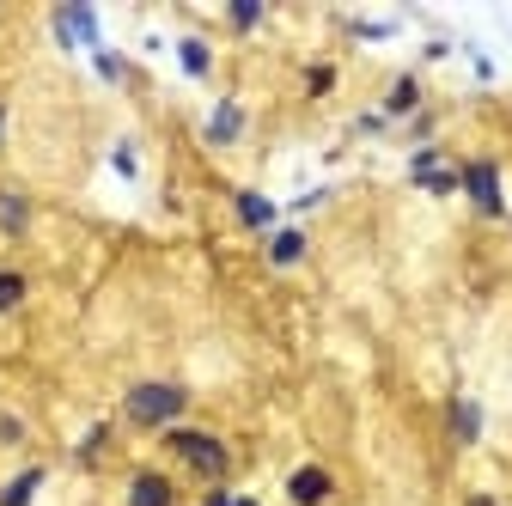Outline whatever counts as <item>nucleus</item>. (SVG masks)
<instances>
[{"label": "nucleus", "mask_w": 512, "mask_h": 506, "mask_svg": "<svg viewBox=\"0 0 512 506\" xmlns=\"http://www.w3.org/2000/svg\"><path fill=\"white\" fill-rule=\"evenodd\" d=\"M202 506H238V488H226V482L220 488H202Z\"/></svg>", "instance_id": "29"}, {"label": "nucleus", "mask_w": 512, "mask_h": 506, "mask_svg": "<svg viewBox=\"0 0 512 506\" xmlns=\"http://www.w3.org/2000/svg\"><path fill=\"white\" fill-rule=\"evenodd\" d=\"M31 305V275L19 263H0V318H19Z\"/></svg>", "instance_id": "16"}, {"label": "nucleus", "mask_w": 512, "mask_h": 506, "mask_svg": "<svg viewBox=\"0 0 512 506\" xmlns=\"http://www.w3.org/2000/svg\"><path fill=\"white\" fill-rule=\"evenodd\" d=\"M330 196H336V189H330V183H317V189H305V196H293V202L281 208V220H299V214H317V208H324Z\"/></svg>", "instance_id": "24"}, {"label": "nucleus", "mask_w": 512, "mask_h": 506, "mask_svg": "<svg viewBox=\"0 0 512 506\" xmlns=\"http://www.w3.org/2000/svg\"><path fill=\"white\" fill-rule=\"evenodd\" d=\"M445 165H452V153H445L439 141H427V147H409V165H403V171H409V183L421 189V183H427L433 171H445Z\"/></svg>", "instance_id": "19"}, {"label": "nucleus", "mask_w": 512, "mask_h": 506, "mask_svg": "<svg viewBox=\"0 0 512 506\" xmlns=\"http://www.w3.org/2000/svg\"><path fill=\"white\" fill-rule=\"evenodd\" d=\"M86 61H92V74H98L104 86H122V80H128V55H122V49H110V43H104V49H92Z\"/></svg>", "instance_id": "21"}, {"label": "nucleus", "mask_w": 512, "mask_h": 506, "mask_svg": "<svg viewBox=\"0 0 512 506\" xmlns=\"http://www.w3.org/2000/svg\"><path fill=\"white\" fill-rule=\"evenodd\" d=\"M403 135H409V147H427V141L439 135V116H433V110H421V116H409V122H403Z\"/></svg>", "instance_id": "26"}, {"label": "nucleus", "mask_w": 512, "mask_h": 506, "mask_svg": "<svg viewBox=\"0 0 512 506\" xmlns=\"http://www.w3.org/2000/svg\"><path fill=\"white\" fill-rule=\"evenodd\" d=\"M470 74H476V80H482V86H494V61H488V55H482V49H470Z\"/></svg>", "instance_id": "30"}, {"label": "nucleus", "mask_w": 512, "mask_h": 506, "mask_svg": "<svg viewBox=\"0 0 512 506\" xmlns=\"http://www.w3.org/2000/svg\"><path fill=\"white\" fill-rule=\"evenodd\" d=\"M305 257H311V238H305L293 220H281V226L263 238V263H269V269H299Z\"/></svg>", "instance_id": "13"}, {"label": "nucleus", "mask_w": 512, "mask_h": 506, "mask_svg": "<svg viewBox=\"0 0 512 506\" xmlns=\"http://www.w3.org/2000/svg\"><path fill=\"white\" fill-rule=\"evenodd\" d=\"M232 220H238L244 232H263V238H269V232L281 226V202L244 183V189H232Z\"/></svg>", "instance_id": "9"}, {"label": "nucleus", "mask_w": 512, "mask_h": 506, "mask_svg": "<svg viewBox=\"0 0 512 506\" xmlns=\"http://www.w3.org/2000/svg\"><path fill=\"white\" fill-rule=\"evenodd\" d=\"M171 55H177V68H183V80H214V68H220V55H214V43L202 37V31H183L177 43H171Z\"/></svg>", "instance_id": "12"}, {"label": "nucleus", "mask_w": 512, "mask_h": 506, "mask_svg": "<svg viewBox=\"0 0 512 506\" xmlns=\"http://www.w3.org/2000/svg\"><path fill=\"white\" fill-rule=\"evenodd\" d=\"M189 403H196V391H189L183 378H135V385L122 391L116 415L135 433H165V427L189 421Z\"/></svg>", "instance_id": "2"}, {"label": "nucleus", "mask_w": 512, "mask_h": 506, "mask_svg": "<svg viewBox=\"0 0 512 506\" xmlns=\"http://www.w3.org/2000/svg\"><path fill=\"white\" fill-rule=\"evenodd\" d=\"M464 506H500V500H494V494H470Z\"/></svg>", "instance_id": "31"}, {"label": "nucleus", "mask_w": 512, "mask_h": 506, "mask_svg": "<svg viewBox=\"0 0 512 506\" xmlns=\"http://www.w3.org/2000/svg\"><path fill=\"white\" fill-rule=\"evenodd\" d=\"M354 135H360V141H366V135H391V122H384L378 110H360V116H354Z\"/></svg>", "instance_id": "27"}, {"label": "nucleus", "mask_w": 512, "mask_h": 506, "mask_svg": "<svg viewBox=\"0 0 512 506\" xmlns=\"http://www.w3.org/2000/svg\"><path fill=\"white\" fill-rule=\"evenodd\" d=\"M452 49H458L452 37H427V43H421V61H445V55H452Z\"/></svg>", "instance_id": "28"}, {"label": "nucleus", "mask_w": 512, "mask_h": 506, "mask_svg": "<svg viewBox=\"0 0 512 506\" xmlns=\"http://www.w3.org/2000/svg\"><path fill=\"white\" fill-rule=\"evenodd\" d=\"M0 446H7V452L31 446V421H25L19 409H0Z\"/></svg>", "instance_id": "23"}, {"label": "nucleus", "mask_w": 512, "mask_h": 506, "mask_svg": "<svg viewBox=\"0 0 512 506\" xmlns=\"http://www.w3.org/2000/svg\"><path fill=\"white\" fill-rule=\"evenodd\" d=\"M49 31H55V49L61 55H92L104 49V19L92 0H68V7H55L49 13Z\"/></svg>", "instance_id": "4"}, {"label": "nucleus", "mask_w": 512, "mask_h": 506, "mask_svg": "<svg viewBox=\"0 0 512 506\" xmlns=\"http://www.w3.org/2000/svg\"><path fill=\"white\" fill-rule=\"evenodd\" d=\"M159 446H165V458H171L183 476H196L202 488H220V482L232 476V464H238L232 439H226V433H214V427H196V421L165 427V433H159Z\"/></svg>", "instance_id": "1"}, {"label": "nucleus", "mask_w": 512, "mask_h": 506, "mask_svg": "<svg viewBox=\"0 0 512 506\" xmlns=\"http://www.w3.org/2000/svg\"><path fill=\"white\" fill-rule=\"evenodd\" d=\"M336 86H342V68H336V61H305V74H299V92H305V104H324Z\"/></svg>", "instance_id": "17"}, {"label": "nucleus", "mask_w": 512, "mask_h": 506, "mask_svg": "<svg viewBox=\"0 0 512 506\" xmlns=\"http://www.w3.org/2000/svg\"><path fill=\"white\" fill-rule=\"evenodd\" d=\"M458 196H464V202H470L482 220H512L500 159H488V153H476V159H458Z\"/></svg>", "instance_id": "3"}, {"label": "nucleus", "mask_w": 512, "mask_h": 506, "mask_svg": "<svg viewBox=\"0 0 512 506\" xmlns=\"http://www.w3.org/2000/svg\"><path fill=\"white\" fill-rule=\"evenodd\" d=\"M31 226H37V202L25 196L19 183H0V238H7V244H25Z\"/></svg>", "instance_id": "11"}, {"label": "nucleus", "mask_w": 512, "mask_h": 506, "mask_svg": "<svg viewBox=\"0 0 512 506\" xmlns=\"http://www.w3.org/2000/svg\"><path fill=\"white\" fill-rule=\"evenodd\" d=\"M281 488H287V506H330L342 494V482H336L330 464H293Z\"/></svg>", "instance_id": "6"}, {"label": "nucleus", "mask_w": 512, "mask_h": 506, "mask_svg": "<svg viewBox=\"0 0 512 506\" xmlns=\"http://www.w3.org/2000/svg\"><path fill=\"white\" fill-rule=\"evenodd\" d=\"M220 19H226L232 37H250V31H263V25H269V7H263V0H226Z\"/></svg>", "instance_id": "18"}, {"label": "nucleus", "mask_w": 512, "mask_h": 506, "mask_svg": "<svg viewBox=\"0 0 512 506\" xmlns=\"http://www.w3.org/2000/svg\"><path fill=\"white\" fill-rule=\"evenodd\" d=\"M110 439H116V427H110V421H92V427L74 439V452H68V458H74L80 470H98V464L110 458Z\"/></svg>", "instance_id": "15"}, {"label": "nucleus", "mask_w": 512, "mask_h": 506, "mask_svg": "<svg viewBox=\"0 0 512 506\" xmlns=\"http://www.w3.org/2000/svg\"><path fill=\"white\" fill-rule=\"evenodd\" d=\"M0 147H7V98H0Z\"/></svg>", "instance_id": "32"}, {"label": "nucleus", "mask_w": 512, "mask_h": 506, "mask_svg": "<svg viewBox=\"0 0 512 506\" xmlns=\"http://www.w3.org/2000/svg\"><path fill=\"white\" fill-rule=\"evenodd\" d=\"M336 25H342V31H348V37H354V43H391V37H397V31H403V25H397V19H354V13H342V19H336Z\"/></svg>", "instance_id": "20"}, {"label": "nucleus", "mask_w": 512, "mask_h": 506, "mask_svg": "<svg viewBox=\"0 0 512 506\" xmlns=\"http://www.w3.org/2000/svg\"><path fill=\"white\" fill-rule=\"evenodd\" d=\"M122 506H183V488L159 464H135L122 476Z\"/></svg>", "instance_id": "5"}, {"label": "nucleus", "mask_w": 512, "mask_h": 506, "mask_svg": "<svg viewBox=\"0 0 512 506\" xmlns=\"http://www.w3.org/2000/svg\"><path fill=\"white\" fill-rule=\"evenodd\" d=\"M244 129H250V110H244L238 98H214V110H208V122H202V147H208V153H232V147L244 141Z\"/></svg>", "instance_id": "7"}, {"label": "nucleus", "mask_w": 512, "mask_h": 506, "mask_svg": "<svg viewBox=\"0 0 512 506\" xmlns=\"http://www.w3.org/2000/svg\"><path fill=\"white\" fill-rule=\"evenodd\" d=\"M482 427H488V415H482V403H476L470 391H458L452 403H445V433H452V446H458V452L482 446Z\"/></svg>", "instance_id": "10"}, {"label": "nucleus", "mask_w": 512, "mask_h": 506, "mask_svg": "<svg viewBox=\"0 0 512 506\" xmlns=\"http://www.w3.org/2000/svg\"><path fill=\"white\" fill-rule=\"evenodd\" d=\"M49 488V464H25L0 482V506H37V494Z\"/></svg>", "instance_id": "14"}, {"label": "nucleus", "mask_w": 512, "mask_h": 506, "mask_svg": "<svg viewBox=\"0 0 512 506\" xmlns=\"http://www.w3.org/2000/svg\"><path fill=\"white\" fill-rule=\"evenodd\" d=\"M427 110V86H421V68H403V74H391V86H384V98H378V116L391 122H409V116H421Z\"/></svg>", "instance_id": "8"}, {"label": "nucleus", "mask_w": 512, "mask_h": 506, "mask_svg": "<svg viewBox=\"0 0 512 506\" xmlns=\"http://www.w3.org/2000/svg\"><path fill=\"white\" fill-rule=\"evenodd\" d=\"M238 506H263V500H256V494H238Z\"/></svg>", "instance_id": "33"}, {"label": "nucleus", "mask_w": 512, "mask_h": 506, "mask_svg": "<svg viewBox=\"0 0 512 506\" xmlns=\"http://www.w3.org/2000/svg\"><path fill=\"white\" fill-rule=\"evenodd\" d=\"M110 171H116L122 183H141V147L128 141V135H122V141L110 147Z\"/></svg>", "instance_id": "22"}, {"label": "nucleus", "mask_w": 512, "mask_h": 506, "mask_svg": "<svg viewBox=\"0 0 512 506\" xmlns=\"http://www.w3.org/2000/svg\"><path fill=\"white\" fill-rule=\"evenodd\" d=\"M421 196H433V202H445V196H458V159L445 165V171H433V177L421 183Z\"/></svg>", "instance_id": "25"}]
</instances>
